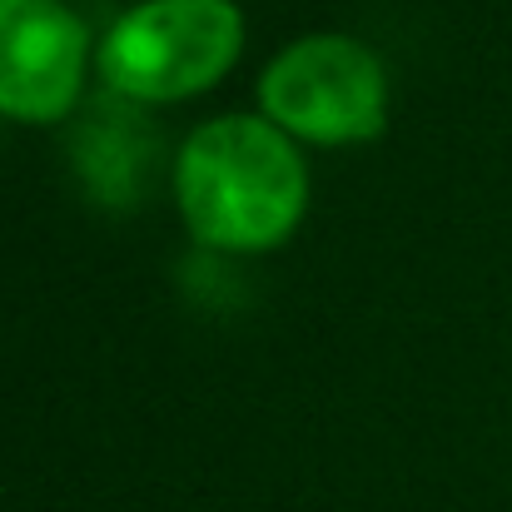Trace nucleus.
Listing matches in <instances>:
<instances>
[{
	"label": "nucleus",
	"mask_w": 512,
	"mask_h": 512,
	"mask_svg": "<svg viewBox=\"0 0 512 512\" xmlns=\"http://www.w3.org/2000/svg\"><path fill=\"white\" fill-rule=\"evenodd\" d=\"M174 194L204 249H274L304 214L309 174L274 120L219 115L184 140Z\"/></svg>",
	"instance_id": "nucleus-1"
},
{
	"label": "nucleus",
	"mask_w": 512,
	"mask_h": 512,
	"mask_svg": "<svg viewBox=\"0 0 512 512\" xmlns=\"http://www.w3.org/2000/svg\"><path fill=\"white\" fill-rule=\"evenodd\" d=\"M244 40L234 0H140L100 45V75L125 100H184L214 85Z\"/></svg>",
	"instance_id": "nucleus-2"
},
{
	"label": "nucleus",
	"mask_w": 512,
	"mask_h": 512,
	"mask_svg": "<svg viewBox=\"0 0 512 512\" xmlns=\"http://www.w3.org/2000/svg\"><path fill=\"white\" fill-rule=\"evenodd\" d=\"M259 100L279 130L324 145L373 140L388 120L383 65L353 35H304L279 50L259 80Z\"/></svg>",
	"instance_id": "nucleus-3"
},
{
	"label": "nucleus",
	"mask_w": 512,
	"mask_h": 512,
	"mask_svg": "<svg viewBox=\"0 0 512 512\" xmlns=\"http://www.w3.org/2000/svg\"><path fill=\"white\" fill-rule=\"evenodd\" d=\"M85 20L65 0H0V110L60 120L85 75Z\"/></svg>",
	"instance_id": "nucleus-4"
}]
</instances>
